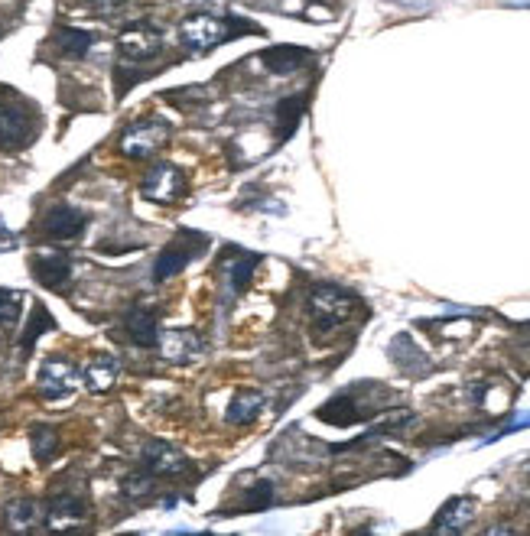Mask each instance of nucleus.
<instances>
[{"label":"nucleus","instance_id":"obj_18","mask_svg":"<svg viewBox=\"0 0 530 536\" xmlns=\"http://www.w3.org/2000/svg\"><path fill=\"white\" fill-rule=\"evenodd\" d=\"M118 374H121L118 358L95 355V358L82 368V384L92 390V394H105V390H111L114 384H118Z\"/></svg>","mask_w":530,"mask_h":536},{"label":"nucleus","instance_id":"obj_14","mask_svg":"<svg viewBox=\"0 0 530 536\" xmlns=\"http://www.w3.org/2000/svg\"><path fill=\"white\" fill-rule=\"evenodd\" d=\"M33 121L20 104L0 101V147H23L33 140Z\"/></svg>","mask_w":530,"mask_h":536},{"label":"nucleus","instance_id":"obj_20","mask_svg":"<svg viewBox=\"0 0 530 536\" xmlns=\"http://www.w3.org/2000/svg\"><path fill=\"white\" fill-rule=\"evenodd\" d=\"M4 520H7V530H14V533H33V530H40V524L46 520V514H43V507L36 504L33 498H17V501L7 504Z\"/></svg>","mask_w":530,"mask_h":536},{"label":"nucleus","instance_id":"obj_28","mask_svg":"<svg viewBox=\"0 0 530 536\" xmlns=\"http://www.w3.org/2000/svg\"><path fill=\"white\" fill-rule=\"evenodd\" d=\"M23 296L17 290H0V329H14L20 319Z\"/></svg>","mask_w":530,"mask_h":536},{"label":"nucleus","instance_id":"obj_16","mask_svg":"<svg viewBox=\"0 0 530 536\" xmlns=\"http://www.w3.org/2000/svg\"><path fill=\"white\" fill-rule=\"evenodd\" d=\"M163 355L173 364H192L205 355V338L192 329H170L163 335Z\"/></svg>","mask_w":530,"mask_h":536},{"label":"nucleus","instance_id":"obj_17","mask_svg":"<svg viewBox=\"0 0 530 536\" xmlns=\"http://www.w3.org/2000/svg\"><path fill=\"white\" fill-rule=\"evenodd\" d=\"M475 520V501L472 498H449L433 520V533H462Z\"/></svg>","mask_w":530,"mask_h":536},{"label":"nucleus","instance_id":"obj_3","mask_svg":"<svg viewBox=\"0 0 530 536\" xmlns=\"http://www.w3.org/2000/svg\"><path fill=\"white\" fill-rule=\"evenodd\" d=\"M358 306L355 293H348L345 286L335 283H319L309 293V325L313 332H332L339 329L342 322L352 319V312Z\"/></svg>","mask_w":530,"mask_h":536},{"label":"nucleus","instance_id":"obj_25","mask_svg":"<svg viewBox=\"0 0 530 536\" xmlns=\"http://www.w3.org/2000/svg\"><path fill=\"white\" fill-rule=\"evenodd\" d=\"M121 491H124V498L127 501H150L153 498V491H157V478H153L150 472H134V475H127L124 478V485H121Z\"/></svg>","mask_w":530,"mask_h":536},{"label":"nucleus","instance_id":"obj_27","mask_svg":"<svg viewBox=\"0 0 530 536\" xmlns=\"http://www.w3.org/2000/svg\"><path fill=\"white\" fill-rule=\"evenodd\" d=\"M306 111V101H303V95H293V98H283L280 104H277V124H283V134H293V127H296V121H300V114Z\"/></svg>","mask_w":530,"mask_h":536},{"label":"nucleus","instance_id":"obj_15","mask_svg":"<svg viewBox=\"0 0 530 536\" xmlns=\"http://www.w3.org/2000/svg\"><path fill=\"white\" fill-rule=\"evenodd\" d=\"M124 332L137 348H157L160 345V312L150 306H134L124 316Z\"/></svg>","mask_w":530,"mask_h":536},{"label":"nucleus","instance_id":"obj_11","mask_svg":"<svg viewBox=\"0 0 530 536\" xmlns=\"http://www.w3.org/2000/svg\"><path fill=\"white\" fill-rule=\"evenodd\" d=\"M33 277L40 280L46 290L53 293H69L72 286V257L62 251H43L30 260Z\"/></svg>","mask_w":530,"mask_h":536},{"label":"nucleus","instance_id":"obj_30","mask_svg":"<svg viewBox=\"0 0 530 536\" xmlns=\"http://www.w3.org/2000/svg\"><path fill=\"white\" fill-rule=\"evenodd\" d=\"M527 332H530V322H527Z\"/></svg>","mask_w":530,"mask_h":536},{"label":"nucleus","instance_id":"obj_4","mask_svg":"<svg viewBox=\"0 0 530 536\" xmlns=\"http://www.w3.org/2000/svg\"><path fill=\"white\" fill-rule=\"evenodd\" d=\"M205 247H209V234L192 231V228H179L173 234V241L163 247L157 264H153V283H166L170 277H179L192 260L202 257Z\"/></svg>","mask_w":530,"mask_h":536},{"label":"nucleus","instance_id":"obj_26","mask_svg":"<svg viewBox=\"0 0 530 536\" xmlns=\"http://www.w3.org/2000/svg\"><path fill=\"white\" fill-rule=\"evenodd\" d=\"M49 329H56L53 316H49V312H46L43 306H33V319H30L27 332H23V342H20L23 355H30V351H33V345H36V338H40L43 332H49Z\"/></svg>","mask_w":530,"mask_h":536},{"label":"nucleus","instance_id":"obj_8","mask_svg":"<svg viewBox=\"0 0 530 536\" xmlns=\"http://www.w3.org/2000/svg\"><path fill=\"white\" fill-rule=\"evenodd\" d=\"M140 468L150 472L153 478H179L189 472V459L176 446H170V442L153 439L140 452Z\"/></svg>","mask_w":530,"mask_h":536},{"label":"nucleus","instance_id":"obj_23","mask_svg":"<svg viewBox=\"0 0 530 536\" xmlns=\"http://www.w3.org/2000/svg\"><path fill=\"white\" fill-rule=\"evenodd\" d=\"M274 504H277V491H274V485H270V481H257L254 488L244 491L241 504H238L228 517H235V514H257V511H267V507H274Z\"/></svg>","mask_w":530,"mask_h":536},{"label":"nucleus","instance_id":"obj_1","mask_svg":"<svg viewBox=\"0 0 530 536\" xmlns=\"http://www.w3.org/2000/svg\"><path fill=\"white\" fill-rule=\"evenodd\" d=\"M241 33H261L251 23H238L231 17H215V13H189V17L179 23V43L196 56L218 49L228 39H235Z\"/></svg>","mask_w":530,"mask_h":536},{"label":"nucleus","instance_id":"obj_24","mask_svg":"<svg viewBox=\"0 0 530 536\" xmlns=\"http://www.w3.org/2000/svg\"><path fill=\"white\" fill-rule=\"evenodd\" d=\"M30 446H33V459L36 462H49L59 452V433L53 426H33L30 429Z\"/></svg>","mask_w":530,"mask_h":536},{"label":"nucleus","instance_id":"obj_9","mask_svg":"<svg viewBox=\"0 0 530 536\" xmlns=\"http://www.w3.org/2000/svg\"><path fill=\"white\" fill-rule=\"evenodd\" d=\"M257 264H261V254H248V251H231L222 260V280H225V306L222 309L225 312L241 293H248Z\"/></svg>","mask_w":530,"mask_h":536},{"label":"nucleus","instance_id":"obj_22","mask_svg":"<svg viewBox=\"0 0 530 536\" xmlns=\"http://www.w3.org/2000/svg\"><path fill=\"white\" fill-rule=\"evenodd\" d=\"M95 33L92 30H75V26H62V30L56 33V46L62 56H69V59H85L88 52H92L95 46Z\"/></svg>","mask_w":530,"mask_h":536},{"label":"nucleus","instance_id":"obj_13","mask_svg":"<svg viewBox=\"0 0 530 536\" xmlns=\"http://www.w3.org/2000/svg\"><path fill=\"white\" fill-rule=\"evenodd\" d=\"M85 517H88V504L79 498V494H69V491L56 494L46 507V527L49 530H75V527L85 524Z\"/></svg>","mask_w":530,"mask_h":536},{"label":"nucleus","instance_id":"obj_19","mask_svg":"<svg viewBox=\"0 0 530 536\" xmlns=\"http://www.w3.org/2000/svg\"><path fill=\"white\" fill-rule=\"evenodd\" d=\"M261 62L277 75H296L306 62H313V52L303 46H274L261 52Z\"/></svg>","mask_w":530,"mask_h":536},{"label":"nucleus","instance_id":"obj_6","mask_svg":"<svg viewBox=\"0 0 530 536\" xmlns=\"http://www.w3.org/2000/svg\"><path fill=\"white\" fill-rule=\"evenodd\" d=\"M189 182H186V173L173 163H157L147 169L144 182H140V195H144L147 202H157V205H173L186 195Z\"/></svg>","mask_w":530,"mask_h":536},{"label":"nucleus","instance_id":"obj_21","mask_svg":"<svg viewBox=\"0 0 530 536\" xmlns=\"http://www.w3.org/2000/svg\"><path fill=\"white\" fill-rule=\"evenodd\" d=\"M261 410H264L261 390H238L225 410V423L228 426H251L257 416H261Z\"/></svg>","mask_w":530,"mask_h":536},{"label":"nucleus","instance_id":"obj_10","mask_svg":"<svg viewBox=\"0 0 530 536\" xmlns=\"http://www.w3.org/2000/svg\"><path fill=\"white\" fill-rule=\"evenodd\" d=\"M374 413H378L374 403H365L358 397V387H352V390H345V394L332 397L329 403H322L316 416L322 423H332V426H352V423L368 420Z\"/></svg>","mask_w":530,"mask_h":536},{"label":"nucleus","instance_id":"obj_7","mask_svg":"<svg viewBox=\"0 0 530 536\" xmlns=\"http://www.w3.org/2000/svg\"><path fill=\"white\" fill-rule=\"evenodd\" d=\"M36 384H40L43 400H53V403L66 400L75 394V387H79V371H75V364L66 358H46Z\"/></svg>","mask_w":530,"mask_h":536},{"label":"nucleus","instance_id":"obj_2","mask_svg":"<svg viewBox=\"0 0 530 536\" xmlns=\"http://www.w3.org/2000/svg\"><path fill=\"white\" fill-rule=\"evenodd\" d=\"M163 49H166V39L157 23H147V20L127 23L118 36V56H121L118 75H127V72L140 69V65L157 62L163 56ZM134 82H140L137 72H134Z\"/></svg>","mask_w":530,"mask_h":536},{"label":"nucleus","instance_id":"obj_12","mask_svg":"<svg viewBox=\"0 0 530 536\" xmlns=\"http://www.w3.org/2000/svg\"><path fill=\"white\" fill-rule=\"evenodd\" d=\"M88 225V215L75 205H53L43 218V234L53 241H75Z\"/></svg>","mask_w":530,"mask_h":536},{"label":"nucleus","instance_id":"obj_29","mask_svg":"<svg viewBox=\"0 0 530 536\" xmlns=\"http://www.w3.org/2000/svg\"><path fill=\"white\" fill-rule=\"evenodd\" d=\"M92 7L101 13V17L118 20V17H124L127 10H131V0H92Z\"/></svg>","mask_w":530,"mask_h":536},{"label":"nucleus","instance_id":"obj_5","mask_svg":"<svg viewBox=\"0 0 530 536\" xmlns=\"http://www.w3.org/2000/svg\"><path fill=\"white\" fill-rule=\"evenodd\" d=\"M170 134H173V127L166 124L163 117H144V121H134L124 127L118 150L127 160H147V156H153L170 140Z\"/></svg>","mask_w":530,"mask_h":536}]
</instances>
